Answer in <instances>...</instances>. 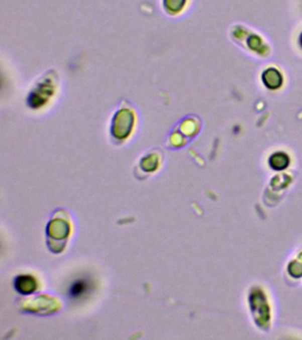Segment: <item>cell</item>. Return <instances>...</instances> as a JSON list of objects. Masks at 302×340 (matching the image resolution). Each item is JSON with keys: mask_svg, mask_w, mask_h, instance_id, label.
I'll return each instance as SVG.
<instances>
[{"mask_svg": "<svg viewBox=\"0 0 302 340\" xmlns=\"http://www.w3.org/2000/svg\"><path fill=\"white\" fill-rule=\"evenodd\" d=\"M269 165L275 170H283L289 165V158L283 153H276L269 158Z\"/></svg>", "mask_w": 302, "mask_h": 340, "instance_id": "obj_3", "label": "cell"}, {"mask_svg": "<svg viewBox=\"0 0 302 340\" xmlns=\"http://www.w3.org/2000/svg\"><path fill=\"white\" fill-rule=\"evenodd\" d=\"M262 81L265 85L271 90L278 89L283 82L282 75L276 68H269L263 73Z\"/></svg>", "mask_w": 302, "mask_h": 340, "instance_id": "obj_1", "label": "cell"}, {"mask_svg": "<svg viewBox=\"0 0 302 340\" xmlns=\"http://www.w3.org/2000/svg\"><path fill=\"white\" fill-rule=\"evenodd\" d=\"M299 43H300V46H301L302 48V34L300 35V38H299Z\"/></svg>", "mask_w": 302, "mask_h": 340, "instance_id": "obj_5", "label": "cell"}, {"mask_svg": "<svg viewBox=\"0 0 302 340\" xmlns=\"http://www.w3.org/2000/svg\"><path fill=\"white\" fill-rule=\"evenodd\" d=\"M15 288L18 292L27 294L36 290L37 284L33 277L30 276H20L15 280Z\"/></svg>", "mask_w": 302, "mask_h": 340, "instance_id": "obj_2", "label": "cell"}, {"mask_svg": "<svg viewBox=\"0 0 302 340\" xmlns=\"http://www.w3.org/2000/svg\"><path fill=\"white\" fill-rule=\"evenodd\" d=\"M89 289V283L86 280H78L71 285L69 295L71 298L75 299L83 295Z\"/></svg>", "mask_w": 302, "mask_h": 340, "instance_id": "obj_4", "label": "cell"}]
</instances>
